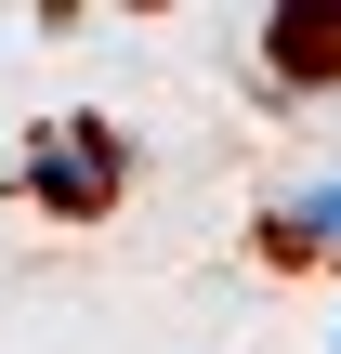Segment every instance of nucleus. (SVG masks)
I'll use <instances>...</instances> for the list:
<instances>
[{"label": "nucleus", "instance_id": "f257e3e1", "mask_svg": "<svg viewBox=\"0 0 341 354\" xmlns=\"http://www.w3.org/2000/svg\"><path fill=\"white\" fill-rule=\"evenodd\" d=\"M118 184H131V145H118L105 118H53V131L26 145V197H39L53 223H92V210H118Z\"/></svg>", "mask_w": 341, "mask_h": 354}, {"label": "nucleus", "instance_id": "f03ea898", "mask_svg": "<svg viewBox=\"0 0 341 354\" xmlns=\"http://www.w3.org/2000/svg\"><path fill=\"white\" fill-rule=\"evenodd\" d=\"M263 250H276V263H341V171H315L302 197L263 210Z\"/></svg>", "mask_w": 341, "mask_h": 354}, {"label": "nucleus", "instance_id": "7ed1b4c3", "mask_svg": "<svg viewBox=\"0 0 341 354\" xmlns=\"http://www.w3.org/2000/svg\"><path fill=\"white\" fill-rule=\"evenodd\" d=\"M276 66L289 79H329L341 66V13H276Z\"/></svg>", "mask_w": 341, "mask_h": 354}, {"label": "nucleus", "instance_id": "20e7f679", "mask_svg": "<svg viewBox=\"0 0 341 354\" xmlns=\"http://www.w3.org/2000/svg\"><path fill=\"white\" fill-rule=\"evenodd\" d=\"M329 354H341V342H329Z\"/></svg>", "mask_w": 341, "mask_h": 354}]
</instances>
